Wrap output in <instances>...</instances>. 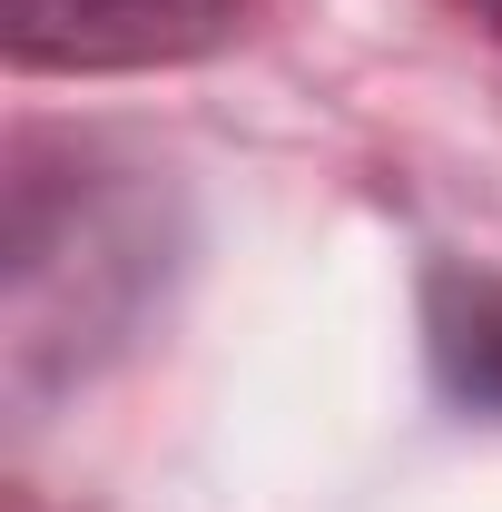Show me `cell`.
I'll use <instances>...</instances> for the list:
<instances>
[{"mask_svg":"<svg viewBox=\"0 0 502 512\" xmlns=\"http://www.w3.org/2000/svg\"><path fill=\"white\" fill-rule=\"evenodd\" d=\"M453 10H463V20H483V30L502 40V0H453Z\"/></svg>","mask_w":502,"mask_h":512,"instance_id":"3","label":"cell"},{"mask_svg":"<svg viewBox=\"0 0 502 512\" xmlns=\"http://www.w3.org/2000/svg\"><path fill=\"white\" fill-rule=\"evenodd\" d=\"M424 355L463 414L502 424V276L493 266H434L424 276Z\"/></svg>","mask_w":502,"mask_h":512,"instance_id":"2","label":"cell"},{"mask_svg":"<svg viewBox=\"0 0 502 512\" xmlns=\"http://www.w3.org/2000/svg\"><path fill=\"white\" fill-rule=\"evenodd\" d=\"M247 10L256 0H0V30H10V60L20 69L99 79V69L197 60V50L237 40Z\"/></svg>","mask_w":502,"mask_h":512,"instance_id":"1","label":"cell"}]
</instances>
